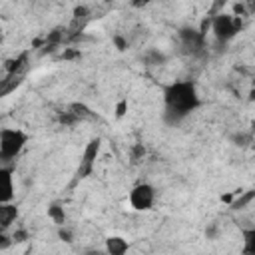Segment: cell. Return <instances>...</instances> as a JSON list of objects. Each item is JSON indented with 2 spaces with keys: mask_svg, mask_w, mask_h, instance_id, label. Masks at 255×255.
I'll use <instances>...</instances> for the list:
<instances>
[{
  "mask_svg": "<svg viewBox=\"0 0 255 255\" xmlns=\"http://www.w3.org/2000/svg\"><path fill=\"white\" fill-rule=\"evenodd\" d=\"M177 42L181 50L189 56H203L207 50L205 34L195 26H181L177 28Z\"/></svg>",
  "mask_w": 255,
  "mask_h": 255,
  "instance_id": "obj_4",
  "label": "cell"
},
{
  "mask_svg": "<svg viewBox=\"0 0 255 255\" xmlns=\"http://www.w3.org/2000/svg\"><path fill=\"white\" fill-rule=\"evenodd\" d=\"M68 110H70V112H74V114L78 116V120H80V122L96 118V114H94V112H92L84 102H74V104H70V106H68Z\"/></svg>",
  "mask_w": 255,
  "mask_h": 255,
  "instance_id": "obj_13",
  "label": "cell"
},
{
  "mask_svg": "<svg viewBox=\"0 0 255 255\" xmlns=\"http://www.w3.org/2000/svg\"><path fill=\"white\" fill-rule=\"evenodd\" d=\"M155 199H157V191L151 183L147 181H141V183H135L129 193H128V201H129V207L133 211H151L153 205H155Z\"/></svg>",
  "mask_w": 255,
  "mask_h": 255,
  "instance_id": "obj_6",
  "label": "cell"
},
{
  "mask_svg": "<svg viewBox=\"0 0 255 255\" xmlns=\"http://www.w3.org/2000/svg\"><path fill=\"white\" fill-rule=\"evenodd\" d=\"M253 199H255V187H253V189H247V191H241L229 207H231L233 211H239V209H245Z\"/></svg>",
  "mask_w": 255,
  "mask_h": 255,
  "instance_id": "obj_12",
  "label": "cell"
},
{
  "mask_svg": "<svg viewBox=\"0 0 255 255\" xmlns=\"http://www.w3.org/2000/svg\"><path fill=\"white\" fill-rule=\"evenodd\" d=\"M241 239H243L241 255H255V227L243 229L241 231Z\"/></svg>",
  "mask_w": 255,
  "mask_h": 255,
  "instance_id": "obj_11",
  "label": "cell"
},
{
  "mask_svg": "<svg viewBox=\"0 0 255 255\" xmlns=\"http://www.w3.org/2000/svg\"><path fill=\"white\" fill-rule=\"evenodd\" d=\"M243 28V20L241 16L229 14V12H219L211 18V34L219 44H227L231 42Z\"/></svg>",
  "mask_w": 255,
  "mask_h": 255,
  "instance_id": "obj_3",
  "label": "cell"
},
{
  "mask_svg": "<svg viewBox=\"0 0 255 255\" xmlns=\"http://www.w3.org/2000/svg\"><path fill=\"white\" fill-rule=\"evenodd\" d=\"M145 60H147L149 66H157V64H163L167 58H165V54H161V52H157V50H149L147 56H145Z\"/></svg>",
  "mask_w": 255,
  "mask_h": 255,
  "instance_id": "obj_17",
  "label": "cell"
},
{
  "mask_svg": "<svg viewBox=\"0 0 255 255\" xmlns=\"http://www.w3.org/2000/svg\"><path fill=\"white\" fill-rule=\"evenodd\" d=\"M128 112V100L124 98V100H120L118 102V106H116V118L120 120V118H124V114Z\"/></svg>",
  "mask_w": 255,
  "mask_h": 255,
  "instance_id": "obj_22",
  "label": "cell"
},
{
  "mask_svg": "<svg viewBox=\"0 0 255 255\" xmlns=\"http://www.w3.org/2000/svg\"><path fill=\"white\" fill-rule=\"evenodd\" d=\"M30 135L20 128H2L0 129V161L10 165L26 147Z\"/></svg>",
  "mask_w": 255,
  "mask_h": 255,
  "instance_id": "obj_2",
  "label": "cell"
},
{
  "mask_svg": "<svg viewBox=\"0 0 255 255\" xmlns=\"http://www.w3.org/2000/svg\"><path fill=\"white\" fill-rule=\"evenodd\" d=\"M251 88H255V76L251 78Z\"/></svg>",
  "mask_w": 255,
  "mask_h": 255,
  "instance_id": "obj_27",
  "label": "cell"
},
{
  "mask_svg": "<svg viewBox=\"0 0 255 255\" xmlns=\"http://www.w3.org/2000/svg\"><path fill=\"white\" fill-rule=\"evenodd\" d=\"M0 239H2V241H0V249H8V247L14 243V241H12V237H8L6 233H2V235H0Z\"/></svg>",
  "mask_w": 255,
  "mask_h": 255,
  "instance_id": "obj_24",
  "label": "cell"
},
{
  "mask_svg": "<svg viewBox=\"0 0 255 255\" xmlns=\"http://www.w3.org/2000/svg\"><path fill=\"white\" fill-rule=\"evenodd\" d=\"M129 157H131V163H137L145 157V147L143 143H133L131 149H129Z\"/></svg>",
  "mask_w": 255,
  "mask_h": 255,
  "instance_id": "obj_16",
  "label": "cell"
},
{
  "mask_svg": "<svg viewBox=\"0 0 255 255\" xmlns=\"http://www.w3.org/2000/svg\"><path fill=\"white\" fill-rule=\"evenodd\" d=\"M46 213H48L50 221H52V223H56L58 227H64V225H66V221H68L66 209H64V205H62L60 201H52V203L48 205Z\"/></svg>",
  "mask_w": 255,
  "mask_h": 255,
  "instance_id": "obj_10",
  "label": "cell"
},
{
  "mask_svg": "<svg viewBox=\"0 0 255 255\" xmlns=\"http://www.w3.org/2000/svg\"><path fill=\"white\" fill-rule=\"evenodd\" d=\"M58 237H60L64 243H72V241H74V233H72V229H70L68 225L58 227Z\"/></svg>",
  "mask_w": 255,
  "mask_h": 255,
  "instance_id": "obj_19",
  "label": "cell"
},
{
  "mask_svg": "<svg viewBox=\"0 0 255 255\" xmlns=\"http://www.w3.org/2000/svg\"><path fill=\"white\" fill-rule=\"evenodd\" d=\"M104 249L108 255H128L129 253V241L122 235H108L104 239Z\"/></svg>",
  "mask_w": 255,
  "mask_h": 255,
  "instance_id": "obj_8",
  "label": "cell"
},
{
  "mask_svg": "<svg viewBox=\"0 0 255 255\" xmlns=\"http://www.w3.org/2000/svg\"><path fill=\"white\" fill-rule=\"evenodd\" d=\"M251 139H253V131H239V133L231 135V143H233V145H241V147L249 145Z\"/></svg>",
  "mask_w": 255,
  "mask_h": 255,
  "instance_id": "obj_15",
  "label": "cell"
},
{
  "mask_svg": "<svg viewBox=\"0 0 255 255\" xmlns=\"http://www.w3.org/2000/svg\"><path fill=\"white\" fill-rule=\"evenodd\" d=\"M56 120H58V124L64 126V128H74V126L80 122L78 116H76L74 112H70V110H66V112H58Z\"/></svg>",
  "mask_w": 255,
  "mask_h": 255,
  "instance_id": "obj_14",
  "label": "cell"
},
{
  "mask_svg": "<svg viewBox=\"0 0 255 255\" xmlns=\"http://www.w3.org/2000/svg\"><path fill=\"white\" fill-rule=\"evenodd\" d=\"M72 16H74V22H78V20H86L88 16H90V8L88 6H76L74 8V12H72Z\"/></svg>",
  "mask_w": 255,
  "mask_h": 255,
  "instance_id": "obj_18",
  "label": "cell"
},
{
  "mask_svg": "<svg viewBox=\"0 0 255 255\" xmlns=\"http://www.w3.org/2000/svg\"><path fill=\"white\" fill-rule=\"evenodd\" d=\"M18 219V207L16 203H0V231L6 233L12 223Z\"/></svg>",
  "mask_w": 255,
  "mask_h": 255,
  "instance_id": "obj_9",
  "label": "cell"
},
{
  "mask_svg": "<svg viewBox=\"0 0 255 255\" xmlns=\"http://www.w3.org/2000/svg\"><path fill=\"white\" fill-rule=\"evenodd\" d=\"M100 151H102V137H92L84 151H82V157H80V163L76 167V173H74V179H72V185H76L78 181L90 177L94 173V167H96V159L100 157Z\"/></svg>",
  "mask_w": 255,
  "mask_h": 255,
  "instance_id": "obj_5",
  "label": "cell"
},
{
  "mask_svg": "<svg viewBox=\"0 0 255 255\" xmlns=\"http://www.w3.org/2000/svg\"><path fill=\"white\" fill-rule=\"evenodd\" d=\"M14 167L2 165L0 167V179H2V191H0V203H12L14 199V181H12Z\"/></svg>",
  "mask_w": 255,
  "mask_h": 255,
  "instance_id": "obj_7",
  "label": "cell"
},
{
  "mask_svg": "<svg viewBox=\"0 0 255 255\" xmlns=\"http://www.w3.org/2000/svg\"><path fill=\"white\" fill-rule=\"evenodd\" d=\"M10 237H12V241H14V243H24V241H28V239H30V233H28L26 229H22V227H20V229H16Z\"/></svg>",
  "mask_w": 255,
  "mask_h": 255,
  "instance_id": "obj_20",
  "label": "cell"
},
{
  "mask_svg": "<svg viewBox=\"0 0 255 255\" xmlns=\"http://www.w3.org/2000/svg\"><path fill=\"white\" fill-rule=\"evenodd\" d=\"M112 42H114V46H116L120 52L128 50V40H126L122 34H114V36H112Z\"/></svg>",
  "mask_w": 255,
  "mask_h": 255,
  "instance_id": "obj_21",
  "label": "cell"
},
{
  "mask_svg": "<svg viewBox=\"0 0 255 255\" xmlns=\"http://www.w3.org/2000/svg\"><path fill=\"white\" fill-rule=\"evenodd\" d=\"M84 255H108L106 249H86Z\"/></svg>",
  "mask_w": 255,
  "mask_h": 255,
  "instance_id": "obj_25",
  "label": "cell"
},
{
  "mask_svg": "<svg viewBox=\"0 0 255 255\" xmlns=\"http://www.w3.org/2000/svg\"><path fill=\"white\" fill-rule=\"evenodd\" d=\"M247 100H249V102H255V88H251V90H249V94H247Z\"/></svg>",
  "mask_w": 255,
  "mask_h": 255,
  "instance_id": "obj_26",
  "label": "cell"
},
{
  "mask_svg": "<svg viewBox=\"0 0 255 255\" xmlns=\"http://www.w3.org/2000/svg\"><path fill=\"white\" fill-rule=\"evenodd\" d=\"M74 58H82V54L78 50H66L62 54V60H74Z\"/></svg>",
  "mask_w": 255,
  "mask_h": 255,
  "instance_id": "obj_23",
  "label": "cell"
},
{
  "mask_svg": "<svg viewBox=\"0 0 255 255\" xmlns=\"http://www.w3.org/2000/svg\"><path fill=\"white\" fill-rule=\"evenodd\" d=\"M163 98V120L169 126L181 124L203 104L197 84L193 80H175L161 90Z\"/></svg>",
  "mask_w": 255,
  "mask_h": 255,
  "instance_id": "obj_1",
  "label": "cell"
}]
</instances>
